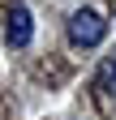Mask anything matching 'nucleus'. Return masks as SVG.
<instances>
[{
	"label": "nucleus",
	"mask_w": 116,
	"mask_h": 120,
	"mask_svg": "<svg viewBox=\"0 0 116 120\" xmlns=\"http://www.w3.org/2000/svg\"><path fill=\"white\" fill-rule=\"evenodd\" d=\"M95 86L103 90V94H116V52L99 60V73H95Z\"/></svg>",
	"instance_id": "7ed1b4c3"
},
{
	"label": "nucleus",
	"mask_w": 116,
	"mask_h": 120,
	"mask_svg": "<svg viewBox=\"0 0 116 120\" xmlns=\"http://www.w3.org/2000/svg\"><path fill=\"white\" fill-rule=\"evenodd\" d=\"M4 39H9V47H30V39H35V17H30L26 4H13L9 26H4Z\"/></svg>",
	"instance_id": "f03ea898"
},
{
	"label": "nucleus",
	"mask_w": 116,
	"mask_h": 120,
	"mask_svg": "<svg viewBox=\"0 0 116 120\" xmlns=\"http://www.w3.org/2000/svg\"><path fill=\"white\" fill-rule=\"evenodd\" d=\"M108 34V22L99 17L95 9H77L73 17H69V43L73 47H99Z\"/></svg>",
	"instance_id": "f257e3e1"
}]
</instances>
